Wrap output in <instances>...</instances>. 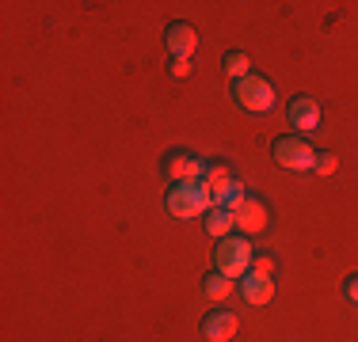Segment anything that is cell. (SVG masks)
Returning a JSON list of instances; mask_svg holds the SVG:
<instances>
[{
  "label": "cell",
  "instance_id": "cell-1",
  "mask_svg": "<svg viewBox=\"0 0 358 342\" xmlns=\"http://www.w3.org/2000/svg\"><path fill=\"white\" fill-rule=\"evenodd\" d=\"M202 186H206V194H210V205H221V209H233V213H236V205L248 198L244 183L229 171V164H221V160H206Z\"/></svg>",
  "mask_w": 358,
  "mask_h": 342
},
{
  "label": "cell",
  "instance_id": "cell-2",
  "mask_svg": "<svg viewBox=\"0 0 358 342\" xmlns=\"http://www.w3.org/2000/svg\"><path fill=\"white\" fill-rule=\"evenodd\" d=\"M252 262H255V247H252L248 236L233 232V236L217 239V251H214V267H217V274H225V278L241 281L244 274L252 270Z\"/></svg>",
  "mask_w": 358,
  "mask_h": 342
},
{
  "label": "cell",
  "instance_id": "cell-3",
  "mask_svg": "<svg viewBox=\"0 0 358 342\" xmlns=\"http://www.w3.org/2000/svg\"><path fill=\"white\" fill-rule=\"evenodd\" d=\"M233 99L241 103L244 110H252V114H267V110H275V84L267 80V76H255L248 73L244 80H233Z\"/></svg>",
  "mask_w": 358,
  "mask_h": 342
},
{
  "label": "cell",
  "instance_id": "cell-4",
  "mask_svg": "<svg viewBox=\"0 0 358 342\" xmlns=\"http://www.w3.org/2000/svg\"><path fill=\"white\" fill-rule=\"evenodd\" d=\"M168 213L179 221H194V217H202V213L210 209V194H206V186L202 183H176L172 191H168Z\"/></svg>",
  "mask_w": 358,
  "mask_h": 342
},
{
  "label": "cell",
  "instance_id": "cell-5",
  "mask_svg": "<svg viewBox=\"0 0 358 342\" xmlns=\"http://www.w3.org/2000/svg\"><path fill=\"white\" fill-rule=\"evenodd\" d=\"M160 171H164L168 183H202V171H206V160L194 156L191 149H168L164 160H160Z\"/></svg>",
  "mask_w": 358,
  "mask_h": 342
},
{
  "label": "cell",
  "instance_id": "cell-6",
  "mask_svg": "<svg viewBox=\"0 0 358 342\" xmlns=\"http://www.w3.org/2000/svg\"><path fill=\"white\" fill-rule=\"evenodd\" d=\"M271 152H275L278 168H286V171H313V168H317V152H313L309 141L297 137V133L278 137V141L271 144Z\"/></svg>",
  "mask_w": 358,
  "mask_h": 342
},
{
  "label": "cell",
  "instance_id": "cell-7",
  "mask_svg": "<svg viewBox=\"0 0 358 342\" xmlns=\"http://www.w3.org/2000/svg\"><path fill=\"white\" fill-rule=\"evenodd\" d=\"M233 217H236V232H241V236L263 232V228L271 225V209H267V202H263V198H252V194H248V198H244L241 205H236Z\"/></svg>",
  "mask_w": 358,
  "mask_h": 342
},
{
  "label": "cell",
  "instance_id": "cell-8",
  "mask_svg": "<svg viewBox=\"0 0 358 342\" xmlns=\"http://www.w3.org/2000/svg\"><path fill=\"white\" fill-rule=\"evenodd\" d=\"M286 118H289V126L297 130V137H305V133H313L320 126V103L313 96H294L289 107H286Z\"/></svg>",
  "mask_w": 358,
  "mask_h": 342
},
{
  "label": "cell",
  "instance_id": "cell-9",
  "mask_svg": "<svg viewBox=\"0 0 358 342\" xmlns=\"http://www.w3.org/2000/svg\"><path fill=\"white\" fill-rule=\"evenodd\" d=\"M164 46H168V54H172V57H179V61H191V54L199 50V34H194L191 23H168Z\"/></svg>",
  "mask_w": 358,
  "mask_h": 342
},
{
  "label": "cell",
  "instance_id": "cell-10",
  "mask_svg": "<svg viewBox=\"0 0 358 342\" xmlns=\"http://www.w3.org/2000/svg\"><path fill=\"white\" fill-rule=\"evenodd\" d=\"M236 285H241V297L248 304H271L275 301V278H267V274H259V270H248Z\"/></svg>",
  "mask_w": 358,
  "mask_h": 342
},
{
  "label": "cell",
  "instance_id": "cell-11",
  "mask_svg": "<svg viewBox=\"0 0 358 342\" xmlns=\"http://www.w3.org/2000/svg\"><path fill=\"white\" fill-rule=\"evenodd\" d=\"M236 335V315L233 312H206L202 315V339L206 342H229Z\"/></svg>",
  "mask_w": 358,
  "mask_h": 342
},
{
  "label": "cell",
  "instance_id": "cell-12",
  "mask_svg": "<svg viewBox=\"0 0 358 342\" xmlns=\"http://www.w3.org/2000/svg\"><path fill=\"white\" fill-rule=\"evenodd\" d=\"M206 232L214 236V239L233 236V232H236V217H233V209H221V205H210V209H206Z\"/></svg>",
  "mask_w": 358,
  "mask_h": 342
},
{
  "label": "cell",
  "instance_id": "cell-13",
  "mask_svg": "<svg viewBox=\"0 0 358 342\" xmlns=\"http://www.w3.org/2000/svg\"><path fill=\"white\" fill-rule=\"evenodd\" d=\"M233 293V278H225V274L210 270L206 278H202V297L206 301H225V297Z\"/></svg>",
  "mask_w": 358,
  "mask_h": 342
},
{
  "label": "cell",
  "instance_id": "cell-14",
  "mask_svg": "<svg viewBox=\"0 0 358 342\" xmlns=\"http://www.w3.org/2000/svg\"><path fill=\"white\" fill-rule=\"evenodd\" d=\"M221 68H225L233 80H244V76H248V54H244V50H229L225 61H221Z\"/></svg>",
  "mask_w": 358,
  "mask_h": 342
},
{
  "label": "cell",
  "instance_id": "cell-15",
  "mask_svg": "<svg viewBox=\"0 0 358 342\" xmlns=\"http://www.w3.org/2000/svg\"><path fill=\"white\" fill-rule=\"evenodd\" d=\"M317 175H331V171H336V156H331V152H317Z\"/></svg>",
  "mask_w": 358,
  "mask_h": 342
},
{
  "label": "cell",
  "instance_id": "cell-16",
  "mask_svg": "<svg viewBox=\"0 0 358 342\" xmlns=\"http://www.w3.org/2000/svg\"><path fill=\"white\" fill-rule=\"evenodd\" d=\"M252 270H259V274H267V278H275V259H271V255H255Z\"/></svg>",
  "mask_w": 358,
  "mask_h": 342
},
{
  "label": "cell",
  "instance_id": "cell-17",
  "mask_svg": "<svg viewBox=\"0 0 358 342\" xmlns=\"http://www.w3.org/2000/svg\"><path fill=\"white\" fill-rule=\"evenodd\" d=\"M343 297H347L351 304H358V274H351V278L343 281Z\"/></svg>",
  "mask_w": 358,
  "mask_h": 342
},
{
  "label": "cell",
  "instance_id": "cell-18",
  "mask_svg": "<svg viewBox=\"0 0 358 342\" xmlns=\"http://www.w3.org/2000/svg\"><path fill=\"white\" fill-rule=\"evenodd\" d=\"M168 73L183 80V76H191V61H179V57H172V65H168Z\"/></svg>",
  "mask_w": 358,
  "mask_h": 342
}]
</instances>
